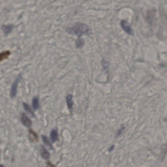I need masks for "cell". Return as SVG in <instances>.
<instances>
[{"label":"cell","instance_id":"cell-1","mask_svg":"<svg viewBox=\"0 0 167 167\" xmlns=\"http://www.w3.org/2000/svg\"><path fill=\"white\" fill-rule=\"evenodd\" d=\"M70 34L81 37L84 34H88L90 31V27L84 23H76L67 30Z\"/></svg>","mask_w":167,"mask_h":167},{"label":"cell","instance_id":"cell-2","mask_svg":"<svg viewBox=\"0 0 167 167\" xmlns=\"http://www.w3.org/2000/svg\"><path fill=\"white\" fill-rule=\"evenodd\" d=\"M22 77L21 74H19L17 78H16L15 80L13 82L12 85V87L10 89V97L12 99L15 97L17 94V89H18V86L19 84L20 81H21Z\"/></svg>","mask_w":167,"mask_h":167},{"label":"cell","instance_id":"cell-3","mask_svg":"<svg viewBox=\"0 0 167 167\" xmlns=\"http://www.w3.org/2000/svg\"><path fill=\"white\" fill-rule=\"evenodd\" d=\"M121 25L126 33L129 35H133V30H132L130 25L126 20H122L121 22Z\"/></svg>","mask_w":167,"mask_h":167},{"label":"cell","instance_id":"cell-4","mask_svg":"<svg viewBox=\"0 0 167 167\" xmlns=\"http://www.w3.org/2000/svg\"><path fill=\"white\" fill-rule=\"evenodd\" d=\"M21 121L22 124L27 128H30L32 126V122L31 120L24 113H22Z\"/></svg>","mask_w":167,"mask_h":167},{"label":"cell","instance_id":"cell-5","mask_svg":"<svg viewBox=\"0 0 167 167\" xmlns=\"http://www.w3.org/2000/svg\"><path fill=\"white\" fill-rule=\"evenodd\" d=\"M14 28V27L13 25L9 24L8 25H3L2 27H1V29L3 30L4 34L7 36V35H8L10 33H11Z\"/></svg>","mask_w":167,"mask_h":167},{"label":"cell","instance_id":"cell-6","mask_svg":"<svg viewBox=\"0 0 167 167\" xmlns=\"http://www.w3.org/2000/svg\"><path fill=\"white\" fill-rule=\"evenodd\" d=\"M40 152H41V156L43 158H44L45 160H47L50 158V154L45 147L43 146H41V149H40Z\"/></svg>","mask_w":167,"mask_h":167},{"label":"cell","instance_id":"cell-7","mask_svg":"<svg viewBox=\"0 0 167 167\" xmlns=\"http://www.w3.org/2000/svg\"><path fill=\"white\" fill-rule=\"evenodd\" d=\"M66 102L68 109L70 110H72L73 107L74 105V102L73 101V96L72 95H68L66 97Z\"/></svg>","mask_w":167,"mask_h":167},{"label":"cell","instance_id":"cell-8","mask_svg":"<svg viewBox=\"0 0 167 167\" xmlns=\"http://www.w3.org/2000/svg\"><path fill=\"white\" fill-rule=\"evenodd\" d=\"M50 138L52 143H54L58 140V134L57 130L56 129L52 130L50 133Z\"/></svg>","mask_w":167,"mask_h":167},{"label":"cell","instance_id":"cell-9","mask_svg":"<svg viewBox=\"0 0 167 167\" xmlns=\"http://www.w3.org/2000/svg\"><path fill=\"white\" fill-rule=\"evenodd\" d=\"M28 137L30 140L31 142H36L38 141V136L36 133L33 131V130H29V134H28Z\"/></svg>","mask_w":167,"mask_h":167},{"label":"cell","instance_id":"cell-10","mask_svg":"<svg viewBox=\"0 0 167 167\" xmlns=\"http://www.w3.org/2000/svg\"><path fill=\"white\" fill-rule=\"evenodd\" d=\"M23 107L24 108L25 110L26 111V112H27L29 114L33 117H35L34 112H33V111L32 110L30 105H28V103H26V102H23Z\"/></svg>","mask_w":167,"mask_h":167},{"label":"cell","instance_id":"cell-11","mask_svg":"<svg viewBox=\"0 0 167 167\" xmlns=\"http://www.w3.org/2000/svg\"><path fill=\"white\" fill-rule=\"evenodd\" d=\"M32 106L34 110H36L38 109L40 106L39 101L37 97H35L32 100Z\"/></svg>","mask_w":167,"mask_h":167},{"label":"cell","instance_id":"cell-12","mask_svg":"<svg viewBox=\"0 0 167 167\" xmlns=\"http://www.w3.org/2000/svg\"><path fill=\"white\" fill-rule=\"evenodd\" d=\"M41 137H42L43 142H44L46 146L48 147L50 149L53 150V147H52L51 143L50 142L49 139H48V138L46 136H45L44 135H42Z\"/></svg>","mask_w":167,"mask_h":167},{"label":"cell","instance_id":"cell-13","mask_svg":"<svg viewBox=\"0 0 167 167\" xmlns=\"http://www.w3.org/2000/svg\"><path fill=\"white\" fill-rule=\"evenodd\" d=\"M10 54L11 52L9 51H6L1 52L0 55L1 61H3V60L7 59V57H9V56L10 55Z\"/></svg>","mask_w":167,"mask_h":167},{"label":"cell","instance_id":"cell-14","mask_svg":"<svg viewBox=\"0 0 167 167\" xmlns=\"http://www.w3.org/2000/svg\"><path fill=\"white\" fill-rule=\"evenodd\" d=\"M85 44V41L84 39L78 38L76 42V46L77 48H82Z\"/></svg>","mask_w":167,"mask_h":167},{"label":"cell","instance_id":"cell-15","mask_svg":"<svg viewBox=\"0 0 167 167\" xmlns=\"http://www.w3.org/2000/svg\"><path fill=\"white\" fill-rule=\"evenodd\" d=\"M102 65L103 68L106 69V68H107L109 66V63L106 60H103L102 61Z\"/></svg>","mask_w":167,"mask_h":167},{"label":"cell","instance_id":"cell-16","mask_svg":"<svg viewBox=\"0 0 167 167\" xmlns=\"http://www.w3.org/2000/svg\"><path fill=\"white\" fill-rule=\"evenodd\" d=\"M47 167H55V166L52 164V163H51L50 162H48L47 163Z\"/></svg>","mask_w":167,"mask_h":167},{"label":"cell","instance_id":"cell-17","mask_svg":"<svg viewBox=\"0 0 167 167\" xmlns=\"http://www.w3.org/2000/svg\"><path fill=\"white\" fill-rule=\"evenodd\" d=\"M123 128H122V129H120L119 130V131H118V136H119L121 134V133H122V131H123Z\"/></svg>","mask_w":167,"mask_h":167},{"label":"cell","instance_id":"cell-18","mask_svg":"<svg viewBox=\"0 0 167 167\" xmlns=\"http://www.w3.org/2000/svg\"><path fill=\"white\" fill-rule=\"evenodd\" d=\"M164 152L165 153L167 152V143L166 144V146L165 147L164 149Z\"/></svg>","mask_w":167,"mask_h":167},{"label":"cell","instance_id":"cell-19","mask_svg":"<svg viewBox=\"0 0 167 167\" xmlns=\"http://www.w3.org/2000/svg\"><path fill=\"white\" fill-rule=\"evenodd\" d=\"M113 146H112V147H110V149H109V151H111V150H113Z\"/></svg>","mask_w":167,"mask_h":167},{"label":"cell","instance_id":"cell-20","mask_svg":"<svg viewBox=\"0 0 167 167\" xmlns=\"http://www.w3.org/2000/svg\"><path fill=\"white\" fill-rule=\"evenodd\" d=\"M0 167H4V166H3V165H1Z\"/></svg>","mask_w":167,"mask_h":167}]
</instances>
